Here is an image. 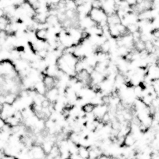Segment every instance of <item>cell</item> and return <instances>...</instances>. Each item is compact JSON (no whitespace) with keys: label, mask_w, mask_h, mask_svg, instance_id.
Masks as SVG:
<instances>
[{"label":"cell","mask_w":159,"mask_h":159,"mask_svg":"<svg viewBox=\"0 0 159 159\" xmlns=\"http://www.w3.org/2000/svg\"><path fill=\"white\" fill-rule=\"evenodd\" d=\"M89 16L97 25L103 27L107 25V15L101 7H92Z\"/></svg>","instance_id":"1"},{"label":"cell","mask_w":159,"mask_h":159,"mask_svg":"<svg viewBox=\"0 0 159 159\" xmlns=\"http://www.w3.org/2000/svg\"><path fill=\"white\" fill-rule=\"evenodd\" d=\"M101 8L107 16L116 14L117 11L116 2L115 0H104L102 2Z\"/></svg>","instance_id":"2"},{"label":"cell","mask_w":159,"mask_h":159,"mask_svg":"<svg viewBox=\"0 0 159 159\" xmlns=\"http://www.w3.org/2000/svg\"><path fill=\"white\" fill-rule=\"evenodd\" d=\"M29 152L32 159H44L45 157V153L39 146L34 147Z\"/></svg>","instance_id":"3"},{"label":"cell","mask_w":159,"mask_h":159,"mask_svg":"<svg viewBox=\"0 0 159 159\" xmlns=\"http://www.w3.org/2000/svg\"><path fill=\"white\" fill-rule=\"evenodd\" d=\"M79 24L81 29L86 30L93 27L94 25H97L91 18L89 16H87L84 18L79 20Z\"/></svg>","instance_id":"4"},{"label":"cell","mask_w":159,"mask_h":159,"mask_svg":"<svg viewBox=\"0 0 159 159\" xmlns=\"http://www.w3.org/2000/svg\"><path fill=\"white\" fill-rule=\"evenodd\" d=\"M43 83L46 89L49 90L54 88L56 84V80L53 76L46 75L44 77Z\"/></svg>","instance_id":"5"},{"label":"cell","mask_w":159,"mask_h":159,"mask_svg":"<svg viewBox=\"0 0 159 159\" xmlns=\"http://www.w3.org/2000/svg\"><path fill=\"white\" fill-rule=\"evenodd\" d=\"M59 91L57 88H54L48 90L47 93V98L50 102H55L58 97Z\"/></svg>","instance_id":"6"},{"label":"cell","mask_w":159,"mask_h":159,"mask_svg":"<svg viewBox=\"0 0 159 159\" xmlns=\"http://www.w3.org/2000/svg\"><path fill=\"white\" fill-rule=\"evenodd\" d=\"M42 145V148L44 153L46 154H49L54 146L53 140L50 138L45 139L43 141Z\"/></svg>","instance_id":"7"},{"label":"cell","mask_w":159,"mask_h":159,"mask_svg":"<svg viewBox=\"0 0 159 159\" xmlns=\"http://www.w3.org/2000/svg\"><path fill=\"white\" fill-rule=\"evenodd\" d=\"M35 36L41 41H45L48 36V31L45 28L38 29L35 32Z\"/></svg>","instance_id":"8"},{"label":"cell","mask_w":159,"mask_h":159,"mask_svg":"<svg viewBox=\"0 0 159 159\" xmlns=\"http://www.w3.org/2000/svg\"><path fill=\"white\" fill-rule=\"evenodd\" d=\"M136 139H135V137L133 136V134L130 132L128 134L126 135L125 137H124V143H123V144H124L126 146L130 147L134 144L135 142H136Z\"/></svg>","instance_id":"9"},{"label":"cell","mask_w":159,"mask_h":159,"mask_svg":"<svg viewBox=\"0 0 159 159\" xmlns=\"http://www.w3.org/2000/svg\"><path fill=\"white\" fill-rule=\"evenodd\" d=\"M78 155L79 157L82 158L88 159L89 157V149L88 148L85 147L81 146L78 148Z\"/></svg>","instance_id":"10"},{"label":"cell","mask_w":159,"mask_h":159,"mask_svg":"<svg viewBox=\"0 0 159 159\" xmlns=\"http://www.w3.org/2000/svg\"><path fill=\"white\" fill-rule=\"evenodd\" d=\"M96 106L92 103H87L82 107V110L86 114H89L93 112Z\"/></svg>","instance_id":"11"},{"label":"cell","mask_w":159,"mask_h":159,"mask_svg":"<svg viewBox=\"0 0 159 159\" xmlns=\"http://www.w3.org/2000/svg\"><path fill=\"white\" fill-rule=\"evenodd\" d=\"M4 98L7 104L10 105L14 102L16 99V97L13 93H8L5 95Z\"/></svg>","instance_id":"12"},{"label":"cell","mask_w":159,"mask_h":159,"mask_svg":"<svg viewBox=\"0 0 159 159\" xmlns=\"http://www.w3.org/2000/svg\"><path fill=\"white\" fill-rule=\"evenodd\" d=\"M126 1L131 7L137 4L136 0H126Z\"/></svg>","instance_id":"13"},{"label":"cell","mask_w":159,"mask_h":159,"mask_svg":"<svg viewBox=\"0 0 159 159\" xmlns=\"http://www.w3.org/2000/svg\"><path fill=\"white\" fill-rule=\"evenodd\" d=\"M5 126V122L2 119H0V131Z\"/></svg>","instance_id":"14"},{"label":"cell","mask_w":159,"mask_h":159,"mask_svg":"<svg viewBox=\"0 0 159 159\" xmlns=\"http://www.w3.org/2000/svg\"><path fill=\"white\" fill-rule=\"evenodd\" d=\"M3 108V106L0 103V115H1L2 111Z\"/></svg>","instance_id":"15"},{"label":"cell","mask_w":159,"mask_h":159,"mask_svg":"<svg viewBox=\"0 0 159 159\" xmlns=\"http://www.w3.org/2000/svg\"><path fill=\"white\" fill-rule=\"evenodd\" d=\"M115 1L116 2H118V1H120V0H115Z\"/></svg>","instance_id":"16"}]
</instances>
